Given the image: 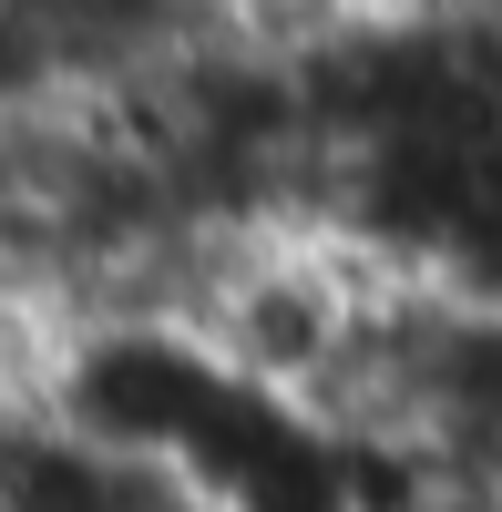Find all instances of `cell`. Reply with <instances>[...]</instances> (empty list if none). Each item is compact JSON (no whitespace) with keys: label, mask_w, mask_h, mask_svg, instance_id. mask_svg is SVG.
Here are the masks:
<instances>
[{"label":"cell","mask_w":502,"mask_h":512,"mask_svg":"<svg viewBox=\"0 0 502 512\" xmlns=\"http://www.w3.org/2000/svg\"><path fill=\"white\" fill-rule=\"evenodd\" d=\"M380 21H400L390 0H205V31L267 72H318L328 52H349Z\"/></svg>","instance_id":"cell-1"}]
</instances>
